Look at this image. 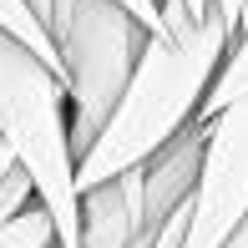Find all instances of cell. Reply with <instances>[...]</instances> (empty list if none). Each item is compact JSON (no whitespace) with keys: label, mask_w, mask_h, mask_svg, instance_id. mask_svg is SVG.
<instances>
[{"label":"cell","mask_w":248,"mask_h":248,"mask_svg":"<svg viewBox=\"0 0 248 248\" xmlns=\"http://www.w3.org/2000/svg\"><path fill=\"white\" fill-rule=\"evenodd\" d=\"M187 10H193V16H213V10H218V0H187Z\"/></svg>","instance_id":"4fadbf2b"},{"label":"cell","mask_w":248,"mask_h":248,"mask_svg":"<svg viewBox=\"0 0 248 248\" xmlns=\"http://www.w3.org/2000/svg\"><path fill=\"white\" fill-rule=\"evenodd\" d=\"M208 127L202 183L193 193V228L183 248H223L248 218V92L218 111Z\"/></svg>","instance_id":"277c9868"},{"label":"cell","mask_w":248,"mask_h":248,"mask_svg":"<svg viewBox=\"0 0 248 248\" xmlns=\"http://www.w3.org/2000/svg\"><path fill=\"white\" fill-rule=\"evenodd\" d=\"M122 5H127L137 20H147V26L157 31V36H162V5H157V0H122Z\"/></svg>","instance_id":"ba28073f"},{"label":"cell","mask_w":248,"mask_h":248,"mask_svg":"<svg viewBox=\"0 0 248 248\" xmlns=\"http://www.w3.org/2000/svg\"><path fill=\"white\" fill-rule=\"evenodd\" d=\"M147 243H152V233H142V238H137V243H132V248H147Z\"/></svg>","instance_id":"5bb4252c"},{"label":"cell","mask_w":248,"mask_h":248,"mask_svg":"<svg viewBox=\"0 0 248 248\" xmlns=\"http://www.w3.org/2000/svg\"><path fill=\"white\" fill-rule=\"evenodd\" d=\"M202 157H208V127L193 122L142 162V233L162 228L183 202H193L202 183Z\"/></svg>","instance_id":"5b68a950"},{"label":"cell","mask_w":248,"mask_h":248,"mask_svg":"<svg viewBox=\"0 0 248 248\" xmlns=\"http://www.w3.org/2000/svg\"><path fill=\"white\" fill-rule=\"evenodd\" d=\"M16 167H20V157H16V147H10V142L0 137V183H5V177L16 172Z\"/></svg>","instance_id":"30bf717a"},{"label":"cell","mask_w":248,"mask_h":248,"mask_svg":"<svg viewBox=\"0 0 248 248\" xmlns=\"http://www.w3.org/2000/svg\"><path fill=\"white\" fill-rule=\"evenodd\" d=\"M56 248H61V243H56Z\"/></svg>","instance_id":"9a60e30c"},{"label":"cell","mask_w":248,"mask_h":248,"mask_svg":"<svg viewBox=\"0 0 248 248\" xmlns=\"http://www.w3.org/2000/svg\"><path fill=\"white\" fill-rule=\"evenodd\" d=\"M26 5H31V10H36V16H41V20H46V31H51V10H56V0H26Z\"/></svg>","instance_id":"8fae6325"},{"label":"cell","mask_w":248,"mask_h":248,"mask_svg":"<svg viewBox=\"0 0 248 248\" xmlns=\"http://www.w3.org/2000/svg\"><path fill=\"white\" fill-rule=\"evenodd\" d=\"M228 46L233 26L223 20V10L193 16L187 0H162V36L147 41L127 96L76 162V183L96 187L107 177H122L127 167L147 162L157 147H167L183 127H193Z\"/></svg>","instance_id":"6da1fadb"},{"label":"cell","mask_w":248,"mask_h":248,"mask_svg":"<svg viewBox=\"0 0 248 248\" xmlns=\"http://www.w3.org/2000/svg\"><path fill=\"white\" fill-rule=\"evenodd\" d=\"M0 137L51 208L61 248H81V183L71 147V86L20 36L0 26Z\"/></svg>","instance_id":"7a4b0ae2"},{"label":"cell","mask_w":248,"mask_h":248,"mask_svg":"<svg viewBox=\"0 0 248 248\" xmlns=\"http://www.w3.org/2000/svg\"><path fill=\"white\" fill-rule=\"evenodd\" d=\"M0 26L10 31V36H20L31 51L41 56V61H51L56 71L66 76V66H61V46H56V36L46 31V20L36 16V10L26 5V0H0Z\"/></svg>","instance_id":"52a82bcc"},{"label":"cell","mask_w":248,"mask_h":248,"mask_svg":"<svg viewBox=\"0 0 248 248\" xmlns=\"http://www.w3.org/2000/svg\"><path fill=\"white\" fill-rule=\"evenodd\" d=\"M218 10H223V20L233 26V36H238L243 20H248V0H218Z\"/></svg>","instance_id":"9c48e42d"},{"label":"cell","mask_w":248,"mask_h":248,"mask_svg":"<svg viewBox=\"0 0 248 248\" xmlns=\"http://www.w3.org/2000/svg\"><path fill=\"white\" fill-rule=\"evenodd\" d=\"M223 248H248V218L238 223V233H233V238H228V243H223Z\"/></svg>","instance_id":"7c38bea8"},{"label":"cell","mask_w":248,"mask_h":248,"mask_svg":"<svg viewBox=\"0 0 248 248\" xmlns=\"http://www.w3.org/2000/svg\"><path fill=\"white\" fill-rule=\"evenodd\" d=\"M243 92H248V26L233 36V46H228L218 76H213V86H208V96H202V107H198V122H213L228 101H238Z\"/></svg>","instance_id":"8992f818"},{"label":"cell","mask_w":248,"mask_h":248,"mask_svg":"<svg viewBox=\"0 0 248 248\" xmlns=\"http://www.w3.org/2000/svg\"><path fill=\"white\" fill-rule=\"evenodd\" d=\"M157 31L147 20H137L122 0H76L66 31L56 36L66 66V86H71V147L76 162L86 147L101 137V127L111 122L117 101L127 96L132 71H137L142 51Z\"/></svg>","instance_id":"3957f363"}]
</instances>
